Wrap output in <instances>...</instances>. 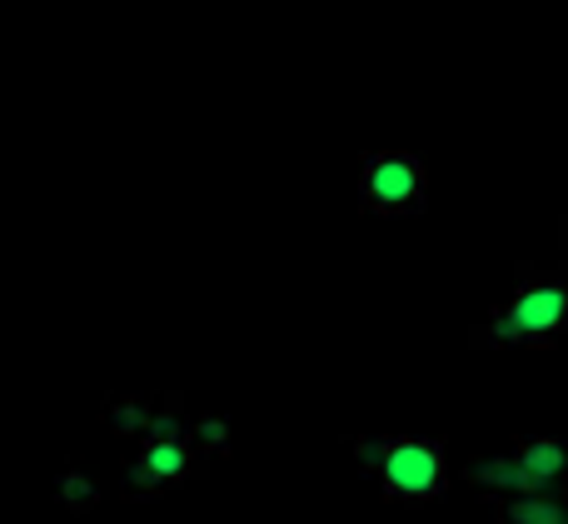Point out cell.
<instances>
[{
	"mask_svg": "<svg viewBox=\"0 0 568 524\" xmlns=\"http://www.w3.org/2000/svg\"><path fill=\"white\" fill-rule=\"evenodd\" d=\"M354 455H359V470L379 480L384 500H394V505H429L449 485V460H444L439 440H354Z\"/></svg>",
	"mask_w": 568,
	"mask_h": 524,
	"instance_id": "cell-1",
	"label": "cell"
},
{
	"mask_svg": "<svg viewBox=\"0 0 568 524\" xmlns=\"http://www.w3.org/2000/svg\"><path fill=\"white\" fill-rule=\"evenodd\" d=\"M564 285L554 280H524L514 290V300L489 320V325L474 330V345H554L564 325Z\"/></svg>",
	"mask_w": 568,
	"mask_h": 524,
	"instance_id": "cell-2",
	"label": "cell"
},
{
	"mask_svg": "<svg viewBox=\"0 0 568 524\" xmlns=\"http://www.w3.org/2000/svg\"><path fill=\"white\" fill-rule=\"evenodd\" d=\"M424 160L409 150H374L364 155V175H359V195L364 210L374 215H409L424 210Z\"/></svg>",
	"mask_w": 568,
	"mask_h": 524,
	"instance_id": "cell-3",
	"label": "cell"
},
{
	"mask_svg": "<svg viewBox=\"0 0 568 524\" xmlns=\"http://www.w3.org/2000/svg\"><path fill=\"white\" fill-rule=\"evenodd\" d=\"M494 524H564L559 495H514L494 510Z\"/></svg>",
	"mask_w": 568,
	"mask_h": 524,
	"instance_id": "cell-4",
	"label": "cell"
},
{
	"mask_svg": "<svg viewBox=\"0 0 568 524\" xmlns=\"http://www.w3.org/2000/svg\"><path fill=\"white\" fill-rule=\"evenodd\" d=\"M55 495H60V505H65V510L85 515V510H95L100 500H105V485H100L85 465H65V470H60V480H55Z\"/></svg>",
	"mask_w": 568,
	"mask_h": 524,
	"instance_id": "cell-5",
	"label": "cell"
}]
</instances>
